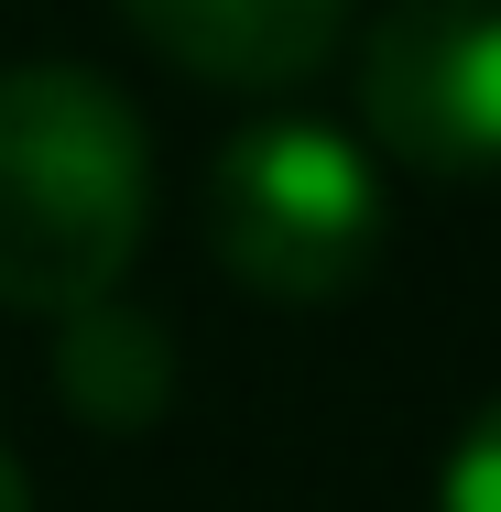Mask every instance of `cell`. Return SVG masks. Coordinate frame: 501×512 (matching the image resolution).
I'll list each match as a JSON object with an SVG mask.
<instances>
[{
	"instance_id": "obj_4",
	"label": "cell",
	"mask_w": 501,
	"mask_h": 512,
	"mask_svg": "<svg viewBox=\"0 0 501 512\" xmlns=\"http://www.w3.org/2000/svg\"><path fill=\"white\" fill-rule=\"evenodd\" d=\"M120 22L207 88H305L338 55L349 0H120Z\"/></svg>"
},
{
	"instance_id": "obj_7",
	"label": "cell",
	"mask_w": 501,
	"mask_h": 512,
	"mask_svg": "<svg viewBox=\"0 0 501 512\" xmlns=\"http://www.w3.org/2000/svg\"><path fill=\"white\" fill-rule=\"evenodd\" d=\"M0 512H33V480H22V458L0 447Z\"/></svg>"
},
{
	"instance_id": "obj_3",
	"label": "cell",
	"mask_w": 501,
	"mask_h": 512,
	"mask_svg": "<svg viewBox=\"0 0 501 512\" xmlns=\"http://www.w3.org/2000/svg\"><path fill=\"white\" fill-rule=\"evenodd\" d=\"M360 131L414 175H501V0H393L360 44Z\"/></svg>"
},
{
	"instance_id": "obj_5",
	"label": "cell",
	"mask_w": 501,
	"mask_h": 512,
	"mask_svg": "<svg viewBox=\"0 0 501 512\" xmlns=\"http://www.w3.org/2000/svg\"><path fill=\"white\" fill-rule=\"evenodd\" d=\"M55 393L99 436H142L153 414L175 404V338H164V316L131 306V295L66 306L55 316Z\"/></svg>"
},
{
	"instance_id": "obj_2",
	"label": "cell",
	"mask_w": 501,
	"mask_h": 512,
	"mask_svg": "<svg viewBox=\"0 0 501 512\" xmlns=\"http://www.w3.org/2000/svg\"><path fill=\"white\" fill-rule=\"evenodd\" d=\"M393 240L382 175L349 131L327 120H251L218 142L207 164V251L229 284L273 295V306H338L349 284H371Z\"/></svg>"
},
{
	"instance_id": "obj_1",
	"label": "cell",
	"mask_w": 501,
	"mask_h": 512,
	"mask_svg": "<svg viewBox=\"0 0 501 512\" xmlns=\"http://www.w3.org/2000/svg\"><path fill=\"white\" fill-rule=\"evenodd\" d=\"M153 218V142L88 66L0 77V306L66 316L131 284Z\"/></svg>"
},
{
	"instance_id": "obj_6",
	"label": "cell",
	"mask_w": 501,
	"mask_h": 512,
	"mask_svg": "<svg viewBox=\"0 0 501 512\" xmlns=\"http://www.w3.org/2000/svg\"><path fill=\"white\" fill-rule=\"evenodd\" d=\"M436 512H501V404H480V414H469V436L447 447Z\"/></svg>"
}]
</instances>
